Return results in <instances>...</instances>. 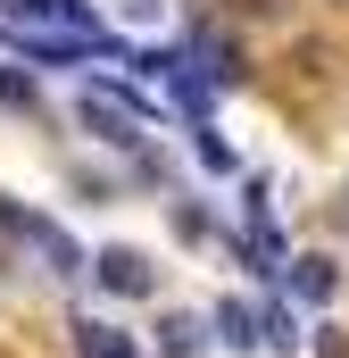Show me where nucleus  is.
<instances>
[{
	"instance_id": "nucleus-5",
	"label": "nucleus",
	"mask_w": 349,
	"mask_h": 358,
	"mask_svg": "<svg viewBox=\"0 0 349 358\" xmlns=\"http://www.w3.org/2000/svg\"><path fill=\"white\" fill-rule=\"evenodd\" d=\"M333 292H341V267H333V259H291V300L325 308Z\"/></svg>"
},
{
	"instance_id": "nucleus-3",
	"label": "nucleus",
	"mask_w": 349,
	"mask_h": 358,
	"mask_svg": "<svg viewBox=\"0 0 349 358\" xmlns=\"http://www.w3.org/2000/svg\"><path fill=\"white\" fill-rule=\"evenodd\" d=\"M208 334H216V350H266V325L250 300H216L208 308Z\"/></svg>"
},
{
	"instance_id": "nucleus-1",
	"label": "nucleus",
	"mask_w": 349,
	"mask_h": 358,
	"mask_svg": "<svg viewBox=\"0 0 349 358\" xmlns=\"http://www.w3.org/2000/svg\"><path fill=\"white\" fill-rule=\"evenodd\" d=\"M91 283H100L108 300H150V292H158V267H150V250L108 242V250H91Z\"/></svg>"
},
{
	"instance_id": "nucleus-6",
	"label": "nucleus",
	"mask_w": 349,
	"mask_h": 358,
	"mask_svg": "<svg viewBox=\"0 0 349 358\" xmlns=\"http://www.w3.org/2000/svg\"><path fill=\"white\" fill-rule=\"evenodd\" d=\"M200 67H208V84H216V92H225V84H242V76H250V59H242V50H233L225 34H200Z\"/></svg>"
},
{
	"instance_id": "nucleus-2",
	"label": "nucleus",
	"mask_w": 349,
	"mask_h": 358,
	"mask_svg": "<svg viewBox=\"0 0 349 358\" xmlns=\"http://www.w3.org/2000/svg\"><path fill=\"white\" fill-rule=\"evenodd\" d=\"M75 117H84L91 142H108V150H142V125H133V108H125L117 92H84V100H75Z\"/></svg>"
},
{
	"instance_id": "nucleus-17",
	"label": "nucleus",
	"mask_w": 349,
	"mask_h": 358,
	"mask_svg": "<svg viewBox=\"0 0 349 358\" xmlns=\"http://www.w3.org/2000/svg\"><path fill=\"white\" fill-rule=\"evenodd\" d=\"M341 225H349V192H341Z\"/></svg>"
},
{
	"instance_id": "nucleus-16",
	"label": "nucleus",
	"mask_w": 349,
	"mask_h": 358,
	"mask_svg": "<svg viewBox=\"0 0 349 358\" xmlns=\"http://www.w3.org/2000/svg\"><path fill=\"white\" fill-rule=\"evenodd\" d=\"M125 8V25H158V0H117Z\"/></svg>"
},
{
	"instance_id": "nucleus-15",
	"label": "nucleus",
	"mask_w": 349,
	"mask_h": 358,
	"mask_svg": "<svg viewBox=\"0 0 349 358\" xmlns=\"http://www.w3.org/2000/svg\"><path fill=\"white\" fill-rule=\"evenodd\" d=\"M316 358H349V334H341V325H316Z\"/></svg>"
},
{
	"instance_id": "nucleus-18",
	"label": "nucleus",
	"mask_w": 349,
	"mask_h": 358,
	"mask_svg": "<svg viewBox=\"0 0 349 358\" xmlns=\"http://www.w3.org/2000/svg\"><path fill=\"white\" fill-rule=\"evenodd\" d=\"M341 8H349V0H341Z\"/></svg>"
},
{
	"instance_id": "nucleus-14",
	"label": "nucleus",
	"mask_w": 349,
	"mask_h": 358,
	"mask_svg": "<svg viewBox=\"0 0 349 358\" xmlns=\"http://www.w3.org/2000/svg\"><path fill=\"white\" fill-rule=\"evenodd\" d=\"M75 192H84V200H117V176H91V167H75Z\"/></svg>"
},
{
	"instance_id": "nucleus-10",
	"label": "nucleus",
	"mask_w": 349,
	"mask_h": 358,
	"mask_svg": "<svg viewBox=\"0 0 349 358\" xmlns=\"http://www.w3.org/2000/svg\"><path fill=\"white\" fill-rule=\"evenodd\" d=\"M167 225L183 242H208V208H200V200H167Z\"/></svg>"
},
{
	"instance_id": "nucleus-11",
	"label": "nucleus",
	"mask_w": 349,
	"mask_h": 358,
	"mask_svg": "<svg viewBox=\"0 0 349 358\" xmlns=\"http://www.w3.org/2000/svg\"><path fill=\"white\" fill-rule=\"evenodd\" d=\"M0 108H42V92H34L25 67H0Z\"/></svg>"
},
{
	"instance_id": "nucleus-7",
	"label": "nucleus",
	"mask_w": 349,
	"mask_h": 358,
	"mask_svg": "<svg viewBox=\"0 0 349 358\" xmlns=\"http://www.w3.org/2000/svg\"><path fill=\"white\" fill-rule=\"evenodd\" d=\"M191 150H200V167H208V176H242V159H233V142H225V134H216L208 117L191 125Z\"/></svg>"
},
{
	"instance_id": "nucleus-12",
	"label": "nucleus",
	"mask_w": 349,
	"mask_h": 358,
	"mask_svg": "<svg viewBox=\"0 0 349 358\" xmlns=\"http://www.w3.org/2000/svg\"><path fill=\"white\" fill-rule=\"evenodd\" d=\"M34 225H42V217H34V208H17V200L0 192V234H25V242H34Z\"/></svg>"
},
{
	"instance_id": "nucleus-13",
	"label": "nucleus",
	"mask_w": 349,
	"mask_h": 358,
	"mask_svg": "<svg viewBox=\"0 0 349 358\" xmlns=\"http://www.w3.org/2000/svg\"><path fill=\"white\" fill-rule=\"evenodd\" d=\"M283 8H291V0H233V17H250V25H274Z\"/></svg>"
},
{
	"instance_id": "nucleus-9",
	"label": "nucleus",
	"mask_w": 349,
	"mask_h": 358,
	"mask_svg": "<svg viewBox=\"0 0 349 358\" xmlns=\"http://www.w3.org/2000/svg\"><path fill=\"white\" fill-rule=\"evenodd\" d=\"M258 325H266V350H299V317H291V308H283V300H274V308H258Z\"/></svg>"
},
{
	"instance_id": "nucleus-4",
	"label": "nucleus",
	"mask_w": 349,
	"mask_h": 358,
	"mask_svg": "<svg viewBox=\"0 0 349 358\" xmlns=\"http://www.w3.org/2000/svg\"><path fill=\"white\" fill-rule=\"evenodd\" d=\"M208 342H216V334H208L200 317H183V308H167V317H158V358H200Z\"/></svg>"
},
{
	"instance_id": "nucleus-8",
	"label": "nucleus",
	"mask_w": 349,
	"mask_h": 358,
	"mask_svg": "<svg viewBox=\"0 0 349 358\" xmlns=\"http://www.w3.org/2000/svg\"><path fill=\"white\" fill-rule=\"evenodd\" d=\"M75 350H84V358H133V342H125L117 325H100V317H84V325H75Z\"/></svg>"
}]
</instances>
